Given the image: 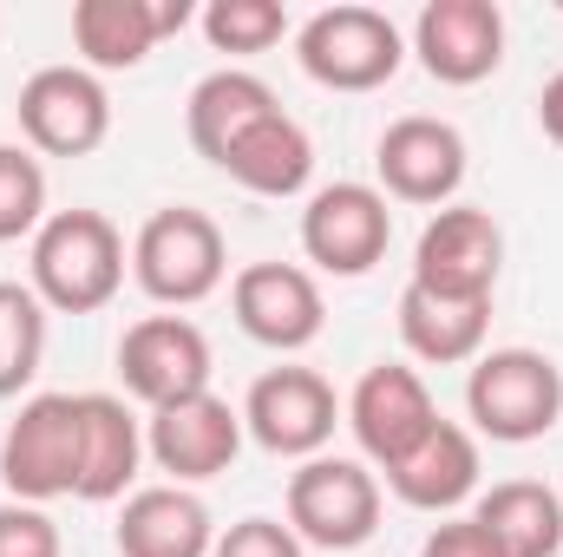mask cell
<instances>
[{
  "instance_id": "cell-26",
  "label": "cell",
  "mask_w": 563,
  "mask_h": 557,
  "mask_svg": "<svg viewBox=\"0 0 563 557\" xmlns=\"http://www.w3.org/2000/svg\"><path fill=\"white\" fill-rule=\"evenodd\" d=\"M46 171L26 144H0V243H20V237H40L46 223Z\"/></svg>"
},
{
  "instance_id": "cell-18",
  "label": "cell",
  "mask_w": 563,
  "mask_h": 557,
  "mask_svg": "<svg viewBox=\"0 0 563 557\" xmlns=\"http://www.w3.org/2000/svg\"><path fill=\"white\" fill-rule=\"evenodd\" d=\"M144 459V426L119 394H79V492L86 505L132 499Z\"/></svg>"
},
{
  "instance_id": "cell-7",
  "label": "cell",
  "mask_w": 563,
  "mask_h": 557,
  "mask_svg": "<svg viewBox=\"0 0 563 557\" xmlns=\"http://www.w3.org/2000/svg\"><path fill=\"white\" fill-rule=\"evenodd\" d=\"M505 270V230L478 204H445L413 243V288L445 302H492Z\"/></svg>"
},
{
  "instance_id": "cell-15",
  "label": "cell",
  "mask_w": 563,
  "mask_h": 557,
  "mask_svg": "<svg viewBox=\"0 0 563 557\" xmlns=\"http://www.w3.org/2000/svg\"><path fill=\"white\" fill-rule=\"evenodd\" d=\"M347 426H354L361 452L387 472L394 459H407L426 433L439 426V407H432V394H426L420 368L380 361V368H367V374L354 381V394H347Z\"/></svg>"
},
{
  "instance_id": "cell-8",
  "label": "cell",
  "mask_w": 563,
  "mask_h": 557,
  "mask_svg": "<svg viewBox=\"0 0 563 557\" xmlns=\"http://www.w3.org/2000/svg\"><path fill=\"white\" fill-rule=\"evenodd\" d=\"M13 112H20L26 151H46V157H86L112 139V92L86 66H40L20 86Z\"/></svg>"
},
{
  "instance_id": "cell-1",
  "label": "cell",
  "mask_w": 563,
  "mask_h": 557,
  "mask_svg": "<svg viewBox=\"0 0 563 557\" xmlns=\"http://www.w3.org/2000/svg\"><path fill=\"white\" fill-rule=\"evenodd\" d=\"M125 288V237L106 210H53L33 237V295L59 315H99Z\"/></svg>"
},
{
  "instance_id": "cell-12",
  "label": "cell",
  "mask_w": 563,
  "mask_h": 557,
  "mask_svg": "<svg viewBox=\"0 0 563 557\" xmlns=\"http://www.w3.org/2000/svg\"><path fill=\"white\" fill-rule=\"evenodd\" d=\"M334 419L341 401L314 368H269L243 401V433L276 459H314L334 439Z\"/></svg>"
},
{
  "instance_id": "cell-17",
  "label": "cell",
  "mask_w": 563,
  "mask_h": 557,
  "mask_svg": "<svg viewBox=\"0 0 563 557\" xmlns=\"http://www.w3.org/2000/svg\"><path fill=\"white\" fill-rule=\"evenodd\" d=\"M190 26V0H79L73 7V46L86 73H132L157 53L164 33Z\"/></svg>"
},
{
  "instance_id": "cell-19",
  "label": "cell",
  "mask_w": 563,
  "mask_h": 557,
  "mask_svg": "<svg viewBox=\"0 0 563 557\" xmlns=\"http://www.w3.org/2000/svg\"><path fill=\"white\" fill-rule=\"evenodd\" d=\"M217 525L190 485H139L119 505V557H210Z\"/></svg>"
},
{
  "instance_id": "cell-30",
  "label": "cell",
  "mask_w": 563,
  "mask_h": 557,
  "mask_svg": "<svg viewBox=\"0 0 563 557\" xmlns=\"http://www.w3.org/2000/svg\"><path fill=\"white\" fill-rule=\"evenodd\" d=\"M420 557H505V551H498V538L478 518H445V525L426 532Z\"/></svg>"
},
{
  "instance_id": "cell-16",
  "label": "cell",
  "mask_w": 563,
  "mask_h": 557,
  "mask_svg": "<svg viewBox=\"0 0 563 557\" xmlns=\"http://www.w3.org/2000/svg\"><path fill=\"white\" fill-rule=\"evenodd\" d=\"M413 53L439 86H478L505 66V13L492 0H426Z\"/></svg>"
},
{
  "instance_id": "cell-23",
  "label": "cell",
  "mask_w": 563,
  "mask_h": 557,
  "mask_svg": "<svg viewBox=\"0 0 563 557\" xmlns=\"http://www.w3.org/2000/svg\"><path fill=\"white\" fill-rule=\"evenodd\" d=\"M485 328H492V302H445L426 288H400V341L413 361L432 368H459L485 354Z\"/></svg>"
},
{
  "instance_id": "cell-3",
  "label": "cell",
  "mask_w": 563,
  "mask_h": 557,
  "mask_svg": "<svg viewBox=\"0 0 563 557\" xmlns=\"http://www.w3.org/2000/svg\"><path fill=\"white\" fill-rule=\"evenodd\" d=\"M132 276L164 308H190V302L217 295L223 276H230V250H223L217 217H203L190 204L151 210L139 223V237H132Z\"/></svg>"
},
{
  "instance_id": "cell-14",
  "label": "cell",
  "mask_w": 563,
  "mask_h": 557,
  "mask_svg": "<svg viewBox=\"0 0 563 557\" xmlns=\"http://www.w3.org/2000/svg\"><path fill=\"white\" fill-rule=\"evenodd\" d=\"M374 171H380V197H400V204H452L459 184H465V139L459 125L445 119H394L380 144H374Z\"/></svg>"
},
{
  "instance_id": "cell-29",
  "label": "cell",
  "mask_w": 563,
  "mask_h": 557,
  "mask_svg": "<svg viewBox=\"0 0 563 557\" xmlns=\"http://www.w3.org/2000/svg\"><path fill=\"white\" fill-rule=\"evenodd\" d=\"M210 557H301V538L282 518H236L230 532H217Z\"/></svg>"
},
{
  "instance_id": "cell-27",
  "label": "cell",
  "mask_w": 563,
  "mask_h": 557,
  "mask_svg": "<svg viewBox=\"0 0 563 557\" xmlns=\"http://www.w3.org/2000/svg\"><path fill=\"white\" fill-rule=\"evenodd\" d=\"M288 33V13L276 0H210L203 7V40L217 53H269Z\"/></svg>"
},
{
  "instance_id": "cell-28",
  "label": "cell",
  "mask_w": 563,
  "mask_h": 557,
  "mask_svg": "<svg viewBox=\"0 0 563 557\" xmlns=\"http://www.w3.org/2000/svg\"><path fill=\"white\" fill-rule=\"evenodd\" d=\"M0 557H59V525L40 505H0Z\"/></svg>"
},
{
  "instance_id": "cell-21",
  "label": "cell",
  "mask_w": 563,
  "mask_h": 557,
  "mask_svg": "<svg viewBox=\"0 0 563 557\" xmlns=\"http://www.w3.org/2000/svg\"><path fill=\"white\" fill-rule=\"evenodd\" d=\"M230 184H243V190H256V197H295V190H308V177H314V139L301 132V119H288V112H269V119H256L243 139L223 151V164H217Z\"/></svg>"
},
{
  "instance_id": "cell-20",
  "label": "cell",
  "mask_w": 563,
  "mask_h": 557,
  "mask_svg": "<svg viewBox=\"0 0 563 557\" xmlns=\"http://www.w3.org/2000/svg\"><path fill=\"white\" fill-rule=\"evenodd\" d=\"M387 485L413 512H452V505H465L478 492V439L465 426L439 419L407 459L387 466Z\"/></svg>"
},
{
  "instance_id": "cell-4",
  "label": "cell",
  "mask_w": 563,
  "mask_h": 557,
  "mask_svg": "<svg viewBox=\"0 0 563 557\" xmlns=\"http://www.w3.org/2000/svg\"><path fill=\"white\" fill-rule=\"evenodd\" d=\"M295 59L314 86L328 92H374L400 73L407 59V40L400 26L380 13V7H361V0H341V7H321L301 33H295Z\"/></svg>"
},
{
  "instance_id": "cell-6",
  "label": "cell",
  "mask_w": 563,
  "mask_h": 557,
  "mask_svg": "<svg viewBox=\"0 0 563 557\" xmlns=\"http://www.w3.org/2000/svg\"><path fill=\"white\" fill-rule=\"evenodd\" d=\"M0 485L20 505L79 492V394H33L0 433Z\"/></svg>"
},
{
  "instance_id": "cell-10",
  "label": "cell",
  "mask_w": 563,
  "mask_h": 557,
  "mask_svg": "<svg viewBox=\"0 0 563 557\" xmlns=\"http://www.w3.org/2000/svg\"><path fill=\"white\" fill-rule=\"evenodd\" d=\"M144 452L157 459V472H170V485H203V479L236 466V452H243V407H230L210 387L184 394L170 407H151Z\"/></svg>"
},
{
  "instance_id": "cell-31",
  "label": "cell",
  "mask_w": 563,
  "mask_h": 557,
  "mask_svg": "<svg viewBox=\"0 0 563 557\" xmlns=\"http://www.w3.org/2000/svg\"><path fill=\"white\" fill-rule=\"evenodd\" d=\"M538 125H544L551 144H563V73H551L544 92H538Z\"/></svg>"
},
{
  "instance_id": "cell-25",
  "label": "cell",
  "mask_w": 563,
  "mask_h": 557,
  "mask_svg": "<svg viewBox=\"0 0 563 557\" xmlns=\"http://www.w3.org/2000/svg\"><path fill=\"white\" fill-rule=\"evenodd\" d=\"M46 354V302L33 282H0V401H13Z\"/></svg>"
},
{
  "instance_id": "cell-5",
  "label": "cell",
  "mask_w": 563,
  "mask_h": 557,
  "mask_svg": "<svg viewBox=\"0 0 563 557\" xmlns=\"http://www.w3.org/2000/svg\"><path fill=\"white\" fill-rule=\"evenodd\" d=\"M288 532L321 551H361L380 532V479L361 459L314 452L288 479Z\"/></svg>"
},
{
  "instance_id": "cell-11",
  "label": "cell",
  "mask_w": 563,
  "mask_h": 557,
  "mask_svg": "<svg viewBox=\"0 0 563 557\" xmlns=\"http://www.w3.org/2000/svg\"><path fill=\"white\" fill-rule=\"evenodd\" d=\"M210 335L190 315H144L119 341V381L144 407H170L184 394L210 387Z\"/></svg>"
},
{
  "instance_id": "cell-9",
  "label": "cell",
  "mask_w": 563,
  "mask_h": 557,
  "mask_svg": "<svg viewBox=\"0 0 563 557\" xmlns=\"http://www.w3.org/2000/svg\"><path fill=\"white\" fill-rule=\"evenodd\" d=\"M394 243V210L374 184H321L301 210V250L321 276H367Z\"/></svg>"
},
{
  "instance_id": "cell-13",
  "label": "cell",
  "mask_w": 563,
  "mask_h": 557,
  "mask_svg": "<svg viewBox=\"0 0 563 557\" xmlns=\"http://www.w3.org/2000/svg\"><path fill=\"white\" fill-rule=\"evenodd\" d=\"M230 308H236V328L276 354H301L321 328H328V302H321V282L308 276L301 263H250L230 282Z\"/></svg>"
},
{
  "instance_id": "cell-24",
  "label": "cell",
  "mask_w": 563,
  "mask_h": 557,
  "mask_svg": "<svg viewBox=\"0 0 563 557\" xmlns=\"http://www.w3.org/2000/svg\"><path fill=\"white\" fill-rule=\"evenodd\" d=\"M505 557H558L563 551V499L544 479H505L472 512Z\"/></svg>"
},
{
  "instance_id": "cell-22",
  "label": "cell",
  "mask_w": 563,
  "mask_h": 557,
  "mask_svg": "<svg viewBox=\"0 0 563 557\" xmlns=\"http://www.w3.org/2000/svg\"><path fill=\"white\" fill-rule=\"evenodd\" d=\"M276 106L282 99L269 92V79H256V73H243V66H223V73L197 79V92H190V106H184V125H190L197 157L223 164V151L243 139L256 119H269Z\"/></svg>"
},
{
  "instance_id": "cell-2",
  "label": "cell",
  "mask_w": 563,
  "mask_h": 557,
  "mask_svg": "<svg viewBox=\"0 0 563 557\" xmlns=\"http://www.w3.org/2000/svg\"><path fill=\"white\" fill-rule=\"evenodd\" d=\"M465 414L498 446H531L563 419V368L538 348H492L472 361Z\"/></svg>"
}]
</instances>
